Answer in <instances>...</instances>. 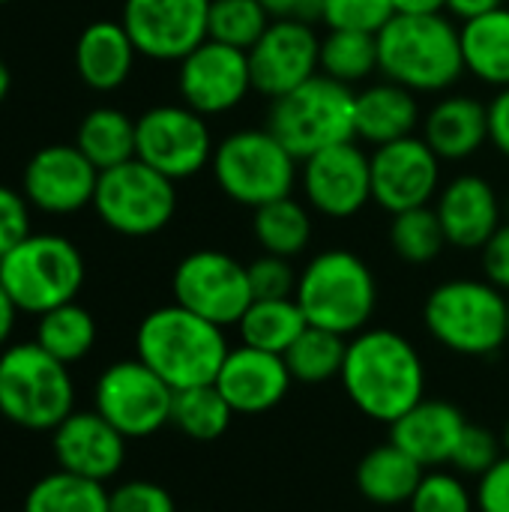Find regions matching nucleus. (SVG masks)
Listing matches in <instances>:
<instances>
[{
	"instance_id": "obj_1",
	"label": "nucleus",
	"mask_w": 509,
	"mask_h": 512,
	"mask_svg": "<svg viewBox=\"0 0 509 512\" xmlns=\"http://www.w3.org/2000/svg\"><path fill=\"white\" fill-rule=\"evenodd\" d=\"M339 381L351 405L384 426L426 399V363L417 345L387 327H366L348 339Z\"/></svg>"
},
{
	"instance_id": "obj_2",
	"label": "nucleus",
	"mask_w": 509,
	"mask_h": 512,
	"mask_svg": "<svg viewBox=\"0 0 509 512\" xmlns=\"http://www.w3.org/2000/svg\"><path fill=\"white\" fill-rule=\"evenodd\" d=\"M228 351L225 327L183 309L180 303L147 312L135 330V357L174 393L216 384Z\"/></svg>"
},
{
	"instance_id": "obj_3",
	"label": "nucleus",
	"mask_w": 509,
	"mask_h": 512,
	"mask_svg": "<svg viewBox=\"0 0 509 512\" xmlns=\"http://www.w3.org/2000/svg\"><path fill=\"white\" fill-rule=\"evenodd\" d=\"M381 72L414 90L444 93L465 75L459 27L444 15H393L378 30Z\"/></svg>"
},
{
	"instance_id": "obj_4",
	"label": "nucleus",
	"mask_w": 509,
	"mask_h": 512,
	"mask_svg": "<svg viewBox=\"0 0 509 512\" xmlns=\"http://www.w3.org/2000/svg\"><path fill=\"white\" fill-rule=\"evenodd\" d=\"M294 300L312 327L351 339L375 318L378 282L357 252L324 249L300 270Z\"/></svg>"
},
{
	"instance_id": "obj_5",
	"label": "nucleus",
	"mask_w": 509,
	"mask_h": 512,
	"mask_svg": "<svg viewBox=\"0 0 509 512\" xmlns=\"http://www.w3.org/2000/svg\"><path fill=\"white\" fill-rule=\"evenodd\" d=\"M429 336L459 357H495L509 339L507 294L486 279H447L423 303Z\"/></svg>"
},
{
	"instance_id": "obj_6",
	"label": "nucleus",
	"mask_w": 509,
	"mask_h": 512,
	"mask_svg": "<svg viewBox=\"0 0 509 512\" xmlns=\"http://www.w3.org/2000/svg\"><path fill=\"white\" fill-rule=\"evenodd\" d=\"M267 129L297 162L327 147L357 141V90L318 72L291 93L270 99Z\"/></svg>"
},
{
	"instance_id": "obj_7",
	"label": "nucleus",
	"mask_w": 509,
	"mask_h": 512,
	"mask_svg": "<svg viewBox=\"0 0 509 512\" xmlns=\"http://www.w3.org/2000/svg\"><path fill=\"white\" fill-rule=\"evenodd\" d=\"M75 411L69 366L36 342L0 351V417L27 432H54Z\"/></svg>"
},
{
	"instance_id": "obj_8",
	"label": "nucleus",
	"mask_w": 509,
	"mask_h": 512,
	"mask_svg": "<svg viewBox=\"0 0 509 512\" xmlns=\"http://www.w3.org/2000/svg\"><path fill=\"white\" fill-rule=\"evenodd\" d=\"M87 267L81 249L60 234H30L0 258V285L18 312L42 315L72 303L84 285Z\"/></svg>"
},
{
	"instance_id": "obj_9",
	"label": "nucleus",
	"mask_w": 509,
	"mask_h": 512,
	"mask_svg": "<svg viewBox=\"0 0 509 512\" xmlns=\"http://www.w3.org/2000/svg\"><path fill=\"white\" fill-rule=\"evenodd\" d=\"M210 168L222 195L252 210L291 195L300 180V162L267 126L225 135L213 150Z\"/></svg>"
},
{
	"instance_id": "obj_10",
	"label": "nucleus",
	"mask_w": 509,
	"mask_h": 512,
	"mask_svg": "<svg viewBox=\"0 0 509 512\" xmlns=\"http://www.w3.org/2000/svg\"><path fill=\"white\" fill-rule=\"evenodd\" d=\"M93 210L111 231L123 237L159 234L177 213L174 180L141 162L138 156L99 171Z\"/></svg>"
},
{
	"instance_id": "obj_11",
	"label": "nucleus",
	"mask_w": 509,
	"mask_h": 512,
	"mask_svg": "<svg viewBox=\"0 0 509 512\" xmlns=\"http://www.w3.org/2000/svg\"><path fill=\"white\" fill-rule=\"evenodd\" d=\"M171 405L174 390L138 357L105 366L93 387V411L126 441H144L171 426Z\"/></svg>"
},
{
	"instance_id": "obj_12",
	"label": "nucleus",
	"mask_w": 509,
	"mask_h": 512,
	"mask_svg": "<svg viewBox=\"0 0 509 512\" xmlns=\"http://www.w3.org/2000/svg\"><path fill=\"white\" fill-rule=\"evenodd\" d=\"M213 150L207 117L186 102L153 105L135 120V156L174 183L210 168Z\"/></svg>"
},
{
	"instance_id": "obj_13",
	"label": "nucleus",
	"mask_w": 509,
	"mask_h": 512,
	"mask_svg": "<svg viewBox=\"0 0 509 512\" xmlns=\"http://www.w3.org/2000/svg\"><path fill=\"white\" fill-rule=\"evenodd\" d=\"M171 291L174 303L219 327H237L252 303L246 264L219 249H195L180 258Z\"/></svg>"
},
{
	"instance_id": "obj_14",
	"label": "nucleus",
	"mask_w": 509,
	"mask_h": 512,
	"mask_svg": "<svg viewBox=\"0 0 509 512\" xmlns=\"http://www.w3.org/2000/svg\"><path fill=\"white\" fill-rule=\"evenodd\" d=\"M213 0H123L120 21L138 54L150 60H183L207 39Z\"/></svg>"
},
{
	"instance_id": "obj_15",
	"label": "nucleus",
	"mask_w": 509,
	"mask_h": 512,
	"mask_svg": "<svg viewBox=\"0 0 509 512\" xmlns=\"http://www.w3.org/2000/svg\"><path fill=\"white\" fill-rule=\"evenodd\" d=\"M306 204L327 219H351L372 201V156L345 141L300 162Z\"/></svg>"
},
{
	"instance_id": "obj_16",
	"label": "nucleus",
	"mask_w": 509,
	"mask_h": 512,
	"mask_svg": "<svg viewBox=\"0 0 509 512\" xmlns=\"http://www.w3.org/2000/svg\"><path fill=\"white\" fill-rule=\"evenodd\" d=\"M252 90L279 99L321 72V36L312 21L273 18L264 36L246 51Z\"/></svg>"
},
{
	"instance_id": "obj_17",
	"label": "nucleus",
	"mask_w": 509,
	"mask_h": 512,
	"mask_svg": "<svg viewBox=\"0 0 509 512\" xmlns=\"http://www.w3.org/2000/svg\"><path fill=\"white\" fill-rule=\"evenodd\" d=\"M441 192V159L417 135L375 147L372 201L390 216L426 207Z\"/></svg>"
},
{
	"instance_id": "obj_18",
	"label": "nucleus",
	"mask_w": 509,
	"mask_h": 512,
	"mask_svg": "<svg viewBox=\"0 0 509 512\" xmlns=\"http://www.w3.org/2000/svg\"><path fill=\"white\" fill-rule=\"evenodd\" d=\"M180 96L189 108L204 117L237 108L252 90L249 54L216 39H204L195 51L180 60L177 72Z\"/></svg>"
},
{
	"instance_id": "obj_19",
	"label": "nucleus",
	"mask_w": 509,
	"mask_h": 512,
	"mask_svg": "<svg viewBox=\"0 0 509 512\" xmlns=\"http://www.w3.org/2000/svg\"><path fill=\"white\" fill-rule=\"evenodd\" d=\"M96 183L99 168L75 144H48L30 156L21 192L30 207L51 216H69L93 207Z\"/></svg>"
},
{
	"instance_id": "obj_20",
	"label": "nucleus",
	"mask_w": 509,
	"mask_h": 512,
	"mask_svg": "<svg viewBox=\"0 0 509 512\" xmlns=\"http://www.w3.org/2000/svg\"><path fill=\"white\" fill-rule=\"evenodd\" d=\"M126 438L99 411H72L51 432V453L60 471L108 483L126 465Z\"/></svg>"
},
{
	"instance_id": "obj_21",
	"label": "nucleus",
	"mask_w": 509,
	"mask_h": 512,
	"mask_svg": "<svg viewBox=\"0 0 509 512\" xmlns=\"http://www.w3.org/2000/svg\"><path fill=\"white\" fill-rule=\"evenodd\" d=\"M291 384L294 378L282 354H270L243 342L228 351L216 378V390L225 396L234 414L246 417L267 414L276 405H282Z\"/></svg>"
},
{
	"instance_id": "obj_22",
	"label": "nucleus",
	"mask_w": 509,
	"mask_h": 512,
	"mask_svg": "<svg viewBox=\"0 0 509 512\" xmlns=\"http://www.w3.org/2000/svg\"><path fill=\"white\" fill-rule=\"evenodd\" d=\"M435 213L447 234V243L465 252L483 249L501 228V201L495 186L480 174H459L435 201Z\"/></svg>"
},
{
	"instance_id": "obj_23",
	"label": "nucleus",
	"mask_w": 509,
	"mask_h": 512,
	"mask_svg": "<svg viewBox=\"0 0 509 512\" xmlns=\"http://www.w3.org/2000/svg\"><path fill=\"white\" fill-rule=\"evenodd\" d=\"M465 429L468 420L459 405L447 399H423L390 426V441L417 465L441 468L453 462Z\"/></svg>"
},
{
	"instance_id": "obj_24",
	"label": "nucleus",
	"mask_w": 509,
	"mask_h": 512,
	"mask_svg": "<svg viewBox=\"0 0 509 512\" xmlns=\"http://www.w3.org/2000/svg\"><path fill=\"white\" fill-rule=\"evenodd\" d=\"M135 57L138 48L123 21H93L81 30L75 42V72L90 90L99 93L123 87L132 75Z\"/></svg>"
},
{
	"instance_id": "obj_25",
	"label": "nucleus",
	"mask_w": 509,
	"mask_h": 512,
	"mask_svg": "<svg viewBox=\"0 0 509 512\" xmlns=\"http://www.w3.org/2000/svg\"><path fill=\"white\" fill-rule=\"evenodd\" d=\"M423 141L441 162H465L489 141V105L474 96H444L423 117Z\"/></svg>"
},
{
	"instance_id": "obj_26",
	"label": "nucleus",
	"mask_w": 509,
	"mask_h": 512,
	"mask_svg": "<svg viewBox=\"0 0 509 512\" xmlns=\"http://www.w3.org/2000/svg\"><path fill=\"white\" fill-rule=\"evenodd\" d=\"M417 126H420V105H417L414 90L387 78L357 93V138L360 141L381 147V144L414 135Z\"/></svg>"
},
{
	"instance_id": "obj_27",
	"label": "nucleus",
	"mask_w": 509,
	"mask_h": 512,
	"mask_svg": "<svg viewBox=\"0 0 509 512\" xmlns=\"http://www.w3.org/2000/svg\"><path fill=\"white\" fill-rule=\"evenodd\" d=\"M426 468L417 465L393 441L372 447L354 471L357 492L375 507H408Z\"/></svg>"
},
{
	"instance_id": "obj_28",
	"label": "nucleus",
	"mask_w": 509,
	"mask_h": 512,
	"mask_svg": "<svg viewBox=\"0 0 509 512\" xmlns=\"http://www.w3.org/2000/svg\"><path fill=\"white\" fill-rule=\"evenodd\" d=\"M459 36L465 72L498 90L509 87V6L462 21Z\"/></svg>"
},
{
	"instance_id": "obj_29",
	"label": "nucleus",
	"mask_w": 509,
	"mask_h": 512,
	"mask_svg": "<svg viewBox=\"0 0 509 512\" xmlns=\"http://www.w3.org/2000/svg\"><path fill=\"white\" fill-rule=\"evenodd\" d=\"M252 234L258 246L270 255L297 258L309 249L315 225H312V207L285 195L255 210L252 216Z\"/></svg>"
},
{
	"instance_id": "obj_30",
	"label": "nucleus",
	"mask_w": 509,
	"mask_h": 512,
	"mask_svg": "<svg viewBox=\"0 0 509 512\" xmlns=\"http://www.w3.org/2000/svg\"><path fill=\"white\" fill-rule=\"evenodd\" d=\"M75 147L99 168H114L135 159V120L111 105L84 114L75 132Z\"/></svg>"
},
{
	"instance_id": "obj_31",
	"label": "nucleus",
	"mask_w": 509,
	"mask_h": 512,
	"mask_svg": "<svg viewBox=\"0 0 509 512\" xmlns=\"http://www.w3.org/2000/svg\"><path fill=\"white\" fill-rule=\"evenodd\" d=\"M306 327H309V321L294 297L252 300L237 324L243 345H252V348H261L270 354H282V357L300 339V333Z\"/></svg>"
},
{
	"instance_id": "obj_32",
	"label": "nucleus",
	"mask_w": 509,
	"mask_h": 512,
	"mask_svg": "<svg viewBox=\"0 0 509 512\" xmlns=\"http://www.w3.org/2000/svg\"><path fill=\"white\" fill-rule=\"evenodd\" d=\"M33 342L39 348H45L51 357H57L60 363L72 366V363L84 360L93 351V345H96V321L84 306H78L72 300V303H63V306L48 309V312L39 315Z\"/></svg>"
},
{
	"instance_id": "obj_33",
	"label": "nucleus",
	"mask_w": 509,
	"mask_h": 512,
	"mask_svg": "<svg viewBox=\"0 0 509 512\" xmlns=\"http://www.w3.org/2000/svg\"><path fill=\"white\" fill-rule=\"evenodd\" d=\"M234 420V408L225 402V396L216 390V384L204 387H189L174 393L171 405V426L201 444L219 441Z\"/></svg>"
},
{
	"instance_id": "obj_34",
	"label": "nucleus",
	"mask_w": 509,
	"mask_h": 512,
	"mask_svg": "<svg viewBox=\"0 0 509 512\" xmlns=\"http://www.w3.org/2000/svg\"><path fill=\"white\" fill-rule=\"evenodd\" d=\"M24 512H108V489L57 468L30 486Z\"/></svg>"
},
{
	"instance_id": "obj_35",
	"label": "nucleus",
	"mask_w": 509,
	"mask_h": 512,
	"mask_svg": "<svg viewBox=\"0 0 509 512\" xmlns=\"http://www.w3.org/2000/svg\"><path fill=\"white\" fill-rule=\"evenodd\" d=\"M381 69L378 33L366 30H327L321 36V72L354 87Z\"/></svg>"
},
{
	"instance_id": "obj_36",
	"label": "nucleus",
	"mask_w": 509,
	"mask_h": 512,
	"mask_svg": "<svg viewBox=\"0 0 509 512\" xmlns=\"http://www.w3.org/2000/svg\"><path fill=\"white\" fill-rule=\"evenodd\" d=\"M348 339L321 327H306L300 339L285 351V363L294 381L300 384H327L342 375Z\"/></svg>"
},
{
	"instance_id": "obj_37",
	"label": "nucleus",
	"mask_w": 509,
	"mask_h": 512,
	"mask_svg": "<svg viewBox=\"0 0 509 512\" xmlns=\"http://www.w3.org/2000/svg\"><path fill=\"white\" fill-rule=\"evenodd\" d=\"M390 246L405 264L423 267V264H432L450 243H447V234L441 228L435 207L426 204V207H414V210L393 216Z\"/></svg>"
},
{
	"instance_id": "obj_38",
	"label": "nucleus",
	"mask_w": 509,
	"mask_h": 512,
	"mask_svg": "<svg viewBox=\"0 0 509 512\" xmlns=\"http://www.w3.org/2000/svg\"><path fill=\"white\" fill-rule=\"evenodd\" d=\"M270 21L273 18L261 0H213L210 3L207 39L249 51L264 36Z\"/></svg>"
},
{
	"instance_id": "obj_39",
	"label": "nucleus",
	"mask_w": 509,
	"mask_h": 512,
	"mask_svg": "<svg viewBox=\"0 0 509 512\" xmlns=\"http://www.w3.org/2000/svg\"><path fill=\"white\" fill-rule=\"evenodd\" d=\"M411 512H477V498L462 480L459 471L432 468L423 474L414 498L408 501Z\"/></svg>"
},
{
	"instance_id": "obj_40",
	"label": "nucleus",
	"mask_w": 509,
	"mask_h": 512,
	"mask_svg": "<svg viewBox=\"0 0 509 512\" xmlns=\"http://www.w3.org/2000/svg\"><path fill=\"white\" fill-rule=\"evenodd\" d=\"M396 15L393 0H321V18L327 30H366L378 33Z\"/></svg>"
},
{
	"instance_id": "obj_41",
	"label": "nucleus",
	"mask_w": 509,
	"mask_h": 512,
	"mask_svg": "<svg viewBox=\"0 0 509 512\" xmlns=\"http://www.w3.org/2000/svg\"><path fill=\"white\" fill-rule=\"evenodd\" d=\"M246 273H249L252 300H285L297 294L300 273L294 270L291 258L264 252L252 264H246Z\"/></svg>"
},
{
	"instance_id": "obj_42",
	"label": "nucleus",
	"mask_w": 509,
	"mask_h": 512,
	"mask_svg": "<svg viewBox=\"0 0 509 512\" xmlns=\"http://www.w3.org/2000/svg\"><path fill=\"white\" fill-rule=\"evenodd\" d=\"M504 456H507V453H504V441H501L495 432L468 423V429H465V435H462V441H459L456 456H453L450 465H453V471H459L462 477H477V480H480V477H483L489 468H495Z\"/></svg>"
},
{
	"instance_id": "obj_43",
	"label": "nucleus",
	"mask_w": 509,
	"mask_h": 512,
	"mask_svg": "<svg viewBox=\"0 0 509 512\" xmlns=\"http://www.w3.org/2000/svg\"><path fill=\"white\" fill-rule=\"evenodd\" d=\"M108 512H177V504L153 480H126L108 492Z\"/></svg>"
},
{
	"instance_id": "obj_44",
	"label": "nucleus",
	"mask_w": 509,
	"mask_h": 512,
	"mask_svg": "<svg viewBox=\"0 0 509 512\" xmlns=\"http://www.w3.org/2000/svg\"><path fill=\"white\" fill-rule=\"evenodd\" d=\"M30 234V201L24 198V192L0 186V258Z\"/></svg>"
},
{
	"instance_id": "obj_45",
	"label": "nucleus",
	"mask_w": 509,
	"mask_h": 512,
	"mask_svg": "<svg viewBox=\"0 0 509 512\" xmlns=\"http://www.w3.org/2000/svg\"><path fill=\"white\" fill-rule=\"evenodd\" d=\"M474 498L477 512H509V456L477 480Z\"/></svg>"
},
{
	"instance_id": "obj_46",
	"label": "nucleus",
	"mask_w": 509,
	"mask_h": 512,
	"mask_svg": "<svg viewBox=\"0 0 509 512\" xmlns=\"http://www.w3.org/2000/svg\"><path fill=\"white\" fill-rule=\"evenodd\" d=\"M480 252H483V279L509 294V222L489 237V243Z\"/></svg>"
},
{
	"instance_id": "obj_47",
	"label": "nucleus",
	"mask_w": 509,
	"mask_h": 512,
	"mask_svg": "<svg viewBox=\"0 0 509 512\" xmlns=\"http://www.w3.org/2000/svg\"><path fill=\"white\" fill-rule=\"evenodd\" d=\"M489 141L509 159V87H501L489 102Z\"/></svg>"
},
{
	"instance_id": "obj_48",
	"label": "nucleus",
	"mask_w": 509,
	"mask_h": 512,
	"mask_svg": "<svg viewBox=\"0 0 509 512\" xmlns=\"http://www.w3.org/2000/svg\"><path fill=\"white\" fill-rule=\"evenodd\" d=\"M270 18H294V21H318L321 0H261Z\"/></svg>"
},
{
	"instance_id": "obj_49",
	"label": "nucleus",
	"mask_w": 509,
	"mask_h": 512,
	"mask_svg": "<svg viewBox=\"0 0 509 512\" xmlns=\"http://www.w3.org/2000/svg\"><path fill=\"white\" fill-rule=\"evenodd\" d=\"M498 6H504V0H447V9H450L456 18H462V21L477 18V15H483V12H492V9H498Z\"/></svg>"
},
{
	"instance_id": "obj_50",
	"label": "nucleus",
	"mask_w": 509,
	"mask_h": 512,
	"mask_svg": "<svg viewBox=\"0 0 509 512\" xmlns=\"http://www.w3.org/2000/svg\"><path fill=\"white\" fill-rule=\"evenodd\" d=\"M15 318H18V306L12 303V297L6 294V288L0 285V351L9 345L12 330H15Z\"/></svg>"
},
{
	"instance_id": "obj_51",
	"label": "nucleus",
	"mask_w": 509,
	"mask_h": 512,
	"mask_svg": "<svg viewBox=\"0 0 509 512\" xmlns=\"http://www.w3.org/2000/svg\"><path fill=\"white\" fill-rule=\"evenodd\" d=\"M396 15H438L447 9V0H393Z\"/></svg>"
},
{
	"instance_id": "obj_52",
	"label": "nucleus",
	"mask_w": 509,
	"mask_h": 512,
	"mask_svg": "<svg viewBox=\"0 0 509 512\" xmlns=\"http://www.w3.org/2000/svg\"><path fill=\"white\" fill-rule=\"evenodd\" d=\"M9 87H12V75H9V69H6V63L0 60V102L9 96Z\"/></svg>"
},
{
	"instance_id": "obj_53",
	"label": "nucleus",
	"mask_w": 509,
	"mask_h": 512,
	"mask_svg": "<svg viewBox=\"0 0 509 512\" xmlns=\"http://www.w3.org/2000/svg\"><path fill=\"white\" fill-rule=\"evenodd\" d=\"M501 441H504V453L509 456V420H507V426H504V435H501Z\"/></svg>"
},
{
	"instance_id": "obj_54",
	"label": "nucleus",
	"mask_w": 509,
	"mask_h": 512,
	"mask_svg": "<svg viewBox=\"0 0 509 512\" xmlns=\"http://www.w3.org/2000/svg\"><path fill=\"white\" fill-rule=\"evenodd\" d=\"M507 321H509V297H507Z\"/></svg>"
},
{
	"instance_id": "obj_55",
	"label": "nucleus",
	"mask_w": 509,
	"mask_h": 512,
	"mask_svg": "<svg viewBox=\"0 0 509 512\" xmlns=\"http://www.w3.org/2000/svg\"><path fill=\"white\" fill-rule=\"evenodd\" d=\"M3 3H9V0H0V6H3Z\"/></svg>"
}]
</instances>
